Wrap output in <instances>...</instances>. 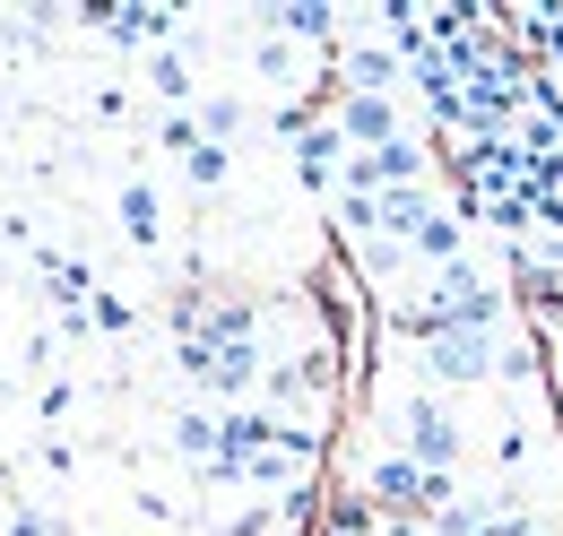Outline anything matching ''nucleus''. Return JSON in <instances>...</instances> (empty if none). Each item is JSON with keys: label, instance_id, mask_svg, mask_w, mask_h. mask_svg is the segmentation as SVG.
I'll return each instance as SVG.
<instances>
[{"label": "nucleus", "instance_id": "7ed1b4c3", "mask_svg": "<svg viewBox=\"0 0 563 536\" xmlns=\"http://www.w3.org/2000/svg\"><path fill=\"white\" fill-rule=\"evenodd\" d=\"M355 493H364L382 520H424V468L408 459V450H382V459H364Z\"/></svg>", "mask_w": 563, "mask_h": 536}, {"label": "nucleus", "instance_id": "dca6fc26", "mask_svg": "<svg viewBox=\"0 0 563 536\" xmlns=\"http://www.w3.org/2000/svg\"><path fill=\"white\" fill-rule=\"evenodd\" d=\"M494 459H503V476L529 468V424H503V433H494Z\"/></svg>", "mask_w": 563, "mask_h": 536}, {"label": "nucleus", "instance_id": "423d86ee", "mask_svg": "<svg viewBox=\"0 0 563 536\" xmlns=\"http://www.w3.org/2000/svg\"><path fill=\"white\" fill-rule=\"evenodd\" d=\"M147 87H156V104H165V113H191V104H200V78H191V53H183V44L147 53Z\"/></svg>", "mask_w": 563, "mask_h": 536}, {"label": "nucleus", "instance_id": "6ab92c4d", "mask_svg": "<svg viewBox=\"0 0 563 536\" xmlns=\"http://www.w3.org/2000/svg\"><path fill=\"white\" fill-rule=\"evenodd\" d=\"M494 536H547V528H538V520H520V528H494Z\"/></svg>", "mask_w": 563, "mask_h": 536}, {"label": "nucleus", "instance_id": "6e6552de", "mask_svg": "<svg viewBox=\"0 0 563 536\" xmlns=\"http://www.w3.org/2000/svg\"><path fill=\"white\" fill-rule=\"evenodd\" d=\"M433 216H442V200H433V191H382V243H399V252H408Z\"/></svg>", "mask_w": 563, "mask_h": 536}, {"label": "nucleus", "instance_id": "9d476101", "mask_svg": "<svg viewBox=\"0 0 563 536\" xmlns=\"http://www.w3.org/2000/svg\"><path fill=\"white\" fill-rule=\"evenodd\" d=\"M494 381H511V390H538V381H547V346H538V337H520V330H503Z\"/></svg>", "mask_w": 563, "mask_h": 536}, {"label": "nucleus", "instance_id": "f257e3e1", "mask_svg": "<svg viewBox=\"0 0 563 536\" xmlns=\"http://www.w3.org/2000/svg\"><path fill=\"white\" fill-rule=\"evenodd\" d=\"M390 424H399V450H408L424 476H451V468H460V450H468L460 406L442 399V390H408V399L390 406Z\"/></svg>", "mask_w": 563, "mask_h": 536}, {"label": "nucleus", "instance_id": "f03ea898", "mask_svg": "<svg viewBox=\"0 0 563 536\" xmlns=\"http://www.w3.org/2000/svg\"><path fill=\"white\" fill-rule=\"evenodd\" d=\"M494 355H503V337H468V330H433L417 337V372L424 390H477V381H494Z\"/></svg>", "mask_w": 563, "mask_h": 536}, {"label": "nucleus", "instance_id": "f3484780", "mask_svg": "<svg viewBox=\"0 0 563 536\" xmlns=\"http://www.w3.org/2000/svg\"><path fill=\"white\" fill-rule=\"evenodd\" d=\"M0 536H53V520H44L35 502H26V511H9V528H0Z\"/></svg>", "mask_w": 563, "mask_h": 536}, {"label": "nucleus", "instance_id": "ddd939ff", "mask_svg": "<svg viewBox=\"0 0 563 536\" xmlns=\"http://www.w3.org/2000/svg\"><path fill=\"white\" fill-rule=\"evenodd\" d=\"M156 147H165L174 165H191V156L209 147V138H200V113H165V122H156Z\"/></svg>", "mask_w": 563, "mask_h": 536}, {"label": "nucleus", "instance_id": "f8f14e48", "mask_svg": "<svg viewBox=\"0 0 563 536\" xmlns=\"http://www.w3.org/2000/svg\"><path fill=\"white\" fill-rule=\"evenodd\" d=\"M460 243H468V225H460V208H442V216L424 225L408 252H417V260H433V268H451V260H460Z\"/></svg>", "mask_w": 563, "mask_h": 536}, {"label": "nucleus", "instance_id": "1a4fd4ad", "mask_svg": "<svg viewBox=\"0 0 563 536\" xmlns=\"http://www.w3.org/2000/svg\"><path fill=\"white\" fill-rule=\"evenodd\" d=\"M191 113H200V138H209V147H234V138L252 131V104H243L234 87H209V96H200Z\"/></svg>", "mask_w": 563, "mask_h": 536}, {"label": "nucleus", "instance_id": "2eb2a0df", "mask_svg": "<svg viewBox=\"0 0 563 536\" xmlns=\"http://www.w3.org/2000/svg\"><path fill=\"white\" fill-rule=\"evenodd\" d=\"M87 321L104 337H131V294H113V286H96V303H87Z\"/></svg>", "mask_w": 563, "mask_h": 536}, {"label": "nucleus", "instance_id": "20e7f679", "mask_svg": "<svg viewBox=\"0 0 563 536\" xmlns=\"http://www.w3.org/2000/svg\"><path fill=\"white\" fill-rule=\"evenodd\" d=\"M330 122H339V138H347L355 156H373V147L408 138V131H399V104H390V96H339V104H330Z\"/></svg>", "mask_w": 563, "mask_h": 536}, {"label": "nucleus", "instance_id": "4468645a", "mask_svg": "<svg viewBox=\"0 0 563 536\" xmlns=\"http://www.w3.org/2000/svg\"><path fill=\"white\" fill-rule=\"evenodd\" d=\"M225 174H234V147H200V156L183 165V182H191V191H225Z\"/></svg>", "mask_w": 563, "mask_h": 536}, {"label": "nucleus", "instance_id": "a211bd4d", "mask_svg": "<svg viewBox=\"0 0 563 536\" xmlns=\"http://www.w3.org/2000/svg\"><path fill=\"white\" fill-rule=\"evenodd\" d=\"M373 536H433V528H424V520H382Z\"/></svg>", "mask_w": 563, "mask_h": 536}, {"label": "nucleus", "instance_id": "39448f33", "mask_svg": "<svg viewBox=\"0 0 563 536\" xmlns=\"http://www.w3.org/2000/svg\"><path fill=\"white\" fill-rule=\"evenodd\" d=\"M165 442H174L191 468H209L217 450H225V406H174V415H165Z\"/></svg>", "mask_w": 563, "mask_h": 536}, {"label": "nucleus", "instance_id": "9b49d317", "mask_svg": "<svg viewBox=\"0 0 563 536\" xmlns=\"http://www.w3.org/2000/svg\"><path fill=\"white\" fill-rule=\"evenodd\" d=\"M252 69H261L269 87H295V69H303V53H295L286 35H269V26H252Z\"/></svg>", "mask_w": 563, "mask_h": 536}, {"label": "nucleus", "instance_id": "0eeeda50", "mask_svg": "<svg viewBox=\"0 0 563 536\" xmlns=\"http://www.w3.org/2000/svg\"><path fill=\"white\" fill-rule=\"evenodd\" d=\"M113 216H122V234H131L140 252H165V200H156V182H122Z\"/></svg>", "mask_w": 563, "mask_h": 536}]
</instances>
